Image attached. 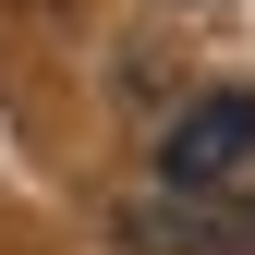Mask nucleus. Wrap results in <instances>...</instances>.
Segmentation results:
<instances>
[{"label":"nucleus","mask_w":255,"mask_h":255,"mask_svg":"<svg viewBox=\"0 0 255 255\" xmlns=\"http://www.w3.org/2000/svg\"><path fill=\"white\" fill-rule=\"evenodd\" d=\"M255 170V85H219V98H195L158 134V182L170 195H219V182Z\"/></svg>","instance_id":"1"},{"label":"nucleus","mask_w":255,"mask_h":255,"mask_svg":"<svg viewBox=\"0 0 255 255\" xmlns=\"http://www.w3.org/2000/svg\"><path fill=\"white\" fill-rule=\"evenodd\" d=\"M134 255H255V207L158 195V207H134Z\"/></svg>","instance_id":"2"}]
</instances>
